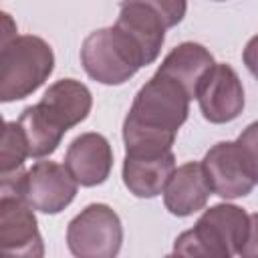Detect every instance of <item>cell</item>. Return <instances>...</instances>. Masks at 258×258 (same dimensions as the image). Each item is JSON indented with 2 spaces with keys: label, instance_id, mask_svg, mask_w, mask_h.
I'll list each match as a JSON object with an SVG mask.
<instances>
[{
  "label": "cell",
  "instance_id": "obj_17",
  "mask_svg": "<svg viewBox=\"0 0 258 258\" xmlns=\"http://www.w3.org/2000/svg\"><path fill=\"white\" fill-rule=\"evenodd\" d=\"M236 145L242 153V159L250 171V175L254 177V181L258 183V121L250 123L236 139Z\"/></svg>",
  "mask_w": 258,
  "mask_h": 258
},
{
  "label": "cell",
  "instance_id": "obj_19",
  "mask_svg": "<svg viewBox=\"0 0 258 258\" xmlns=\"http://www.w3.org/2000/svg\"><path fill=\"white\" fill-rule=\"evenodd\" d=\"M242 58H244V64L246 69L252 73V77L258 81V34L252 36L242 52Z\"/></svg>",
  "mask_w": 258,
  "mask_h": 258
},
{
  "label": "cell",
  "instance_id": "obj_6",
  "mask_svg": "<svg viewBox=\"0 0 258 258\" xmlns=\"http://www.w3.org/2000/svg\"><path fill=\"white\" fill-rule=\"evenodd\" d=\"M185 10V0H121L115 26L129 34L151 64L163 46L165 30L179 24Z\"/></svg>",
  "mask_w": 258,
  "mask_h": 258
},
{
  "label": "cell",
  "instance_id": "obj_5",
  "mask_svg": "<svg viewBox=\"0 0 258 258\" xmlns=\"http://www.w3.org/2000/svg\"><path fill=\"white\" fill-rule=\"evenodd\" d=\"M81 64L91 79L103 85H123L147 62L129 34L113 24L91 32L83 40Z\"/></svg>",
  "mask_w": 258,
  "mask_h": 258
},
{
  "label": "cell",
  "instance_id": "obj_16",
  "mask_svg": "<svg viewBox=\"0 0 258 258\" xmlns=\"http://www.w3.org/2000/svg\"><path fill=\"white\" fill-rule=\"evenodd\" d=\"M28 155H30L28 143L18 121H6L2 131V147H0V173L10 175L22 171L24 159Z\"/></svg>",
  "mask_w": 258,
  "mask_h": 258
},
{
  "label": "cell",
  "instance_id": "obj_21",
  "mask_svg": "<svg viewBox=\"0 0 258 258\" xmlns=\"http://www.w3.org/2000/svg\"><path fill=\"white\" fill-rule=\"evenodd\" d=\"M218 2H220V0H218Z\"/></svg>",
  "mask_w": 258,
  "mask_h": 258
},
{
  "label": "cell",
  "instance_id": "obj_13",
  "mask_svg": "<svg viewBox=\"0 0 258 258\" xmlns=\"http://www.w3.org/2000/svg\"><path fill=\"white\" fill-rule=\"evenodd\" d=\"M173 171H175V155L171 151L125 153L123 183L137 198H155L163 194Z\"/></svg>",
  "mask_w": 258,
  "mask_h": 258
},
{
  "label": "cell",
  "instance_id": "obj_12",
  "mask_svg": "<svg viewBox=\"0 0 258 258\" xmlns=\"http://www.w3.org/2000/svg\"><path fill=\"white\" fill-rule=\"evenodd\" d=\"M64 167L79 185L93 187L103 183L113 167V151L101 133H83L67 149Z\"/></svg>",
  "mask_w": 258,
  "mask_h": 258
},
{
  "label": "cell",
  "instance_id": "obj_4",
  "mask_svg": "<svg viewBox=\"0 0 258 258\" xmlns=\"http://www.w3.org/2000/svg\"><path fill=\"white\" fill-rule=\"evenodd\" d=\"M0 46V101L26 99L50 77L54 54L40 36L16 34Z\"/></svg>",
  "mask_w": 258,
  "mask_h": 258
},
{
  "label": "cell",
  "instance_id": "obj_2",
  "mask_svg": "<svg viewBox=\"0 0 258 258\" xmlns=\"http://www.w3.org/2000/svg\"><path fill=\"white\" fill-rule=\"evenodd\" d=\"M91 107L93 97L83 83L75 79L52 83L42 99L26 107L18 117L30 157L50 155L60 145L64 133L87 119Z\"/></svg>",
  "mask_w": 258,
  "mask_h": 258
},
{
  "label": "cell",
  "instance_id": "obj_14",
  "mask_svg": "<svg viewBox=\"0 0 258 258\" xmlns=\"http://www.w3.org/2000/svg\"><path fill=\"white\" fill-rule=\"evenodd\" d=\"M210 194L212 185L208 181L204 165L189 161L175 167V171L171 173L163 189V204L173 216L185 218L204 210Z\"/></svg>",
  "mask_w": 258,
  "mask_h": 258
},
{
  "label": "cell",
  "instance_id": "obj_9",
  "mask_svg": "<svg viewBox=\"0 0 258 258\" xmlns=\"http://www.w3.org/2000/svg\"><path fill=\"white\" fill-rule=\"evenodd\" d=\"M0 252L4 256L24 258L44 254L34 208L16 194L0 196Z\"/></svg>",
  "mask_w": 258,
  "mask_h": 258
},
{
  "label": "cell",
  "instance_id": "obj_1",
  "mask_svg": "<svg viewBox=\"0 0 258 258\" xmlns=\"http://www.w3.org/2000/svg\"><path fill=\"white\" fill-rule=\"evenodd\" d=\"M189 95L173 79L155 73L135 95L123 121L125 153L171 151L189 113Z\"/></svg>",
  "mask_w": 258,
  "mask_h": 258
},
{
  "label": "cell",
  "instance_id": "obj_8",
  "mask_svg": "<svg viewBox=\"0 0 258 258\" xmlns=\"http://www.w3.org/2000/svg\"><path fill=\"white\" fill-rule=\"evenodd\" d=\"M123 242L121 220L107 204H91L69 222L67 244L79 258H113Z\"/></svg>",
  "mask_w": 258,
  "mask_h": 258
},
{
  "label": "cell",
  "instance_id": "obj_10",
  "mask_svg": "<svg viewBox=\"0 0 258 258\" xmlns=\"http://www.w3.org/2000/svg\"><path fill=\"white\" fill-rule=\"evenodd\" d=\"M200 111L210 123H230L244 109V87L238 73L226 64L216 62L204 77L198 95Z\"/></svg>",
  "mask_w": 258,
  "mask_h": 258
},
{
  "label": "cell",
  "instance_id": "obj_18",
  "mask_svg": "<svg viewBox=\"0 0 258 258\" xmlns=\"http://www.w3.org/2000/svg\"><path fill=\"white\" fill-rule=\"evenodd\" d=\"M240 256L244 258H258V212L250 214V226H248V236L246 242L240 250Z\"/></svg>",
  "mask_w": 258,
  "mask_h": 258
},
{
  "label": "cell",
  "instance_id": "obj_15",
  "mask_svg": "<svg viewBox=\"0 0 258 258\" xmlns=\"http://www.w3.org/2000/svg\"><path fill=\"white\" fill-rule=\"evenodd\" d=\"M214 64V56L206 46L198 42H181L163 58L157 73L179 83L183 91L189 95V99H194L204 77L210 73Z\"/></svg>",
  "mask_w": 258,
  "mask_h": 258
},
{
  "label": "cell",
  "instance_id": "obj_11",
  "mask_svg": "<svg viewBox=\"0 0 258 258\" xmlns=\"http://www.w3.org/2000/svg\"><path fill=\"white\" fill-rule=\"evenodd\" d=\"M204 171L212 185V191L224 200H236L248 196L256 181L250 175L236 141H220L204 155Z\"/></svg>",
  "mask_w": 258,
  "mask_h": 258
},
{
  "label": "cell",
  "instance_id": "obj_3",
  "mask_svg": "<svg viewBox=\"0 0 258 258\" xmlns=\"http://www.w3.org/2000/svg\"><path fill=\"white\" fill-rule=\"evenodd\" d=\"M250 216L234 204H216L208 208L196 226L177 236L175 256L230 258L240 254L248 236Z\"/></svg>",
  "mask_w": 258,
  "mask_h": 258
},
{
  "label": "cell",
  "instance_id": "obj_20",
  "mask_svg": "<svg viewBox=\"0 0 258 258\" xmlns=\"http://www.w3.org/2000/svg\"><path fill=\"white\" fill-rule=\"evenodd\" d=\"M14 36H16V26H14V22H12L10 14L2 12V40H0V44H2V42L12 40Z\"/></svg>",
  "mask_w": 258,
  "mask_h": 258
},
{
  "label": "cell",
  "instance_id": "obj_7",
  "mask_svg": "<svg viewBox=\"0 0 258 258\" xmlns=\"http://www.w3.org/2000/svg\"><path fill=\"white\" fill-rule=\"evenodd\" d=\"M2 194L20 196L30 208L42 214L62 212L77 196V179L56 161L40 159L30 169L2 175Z\"/></svg>",
  "mask_w": 258,
  "mask_h": 258
}]
</instances>
